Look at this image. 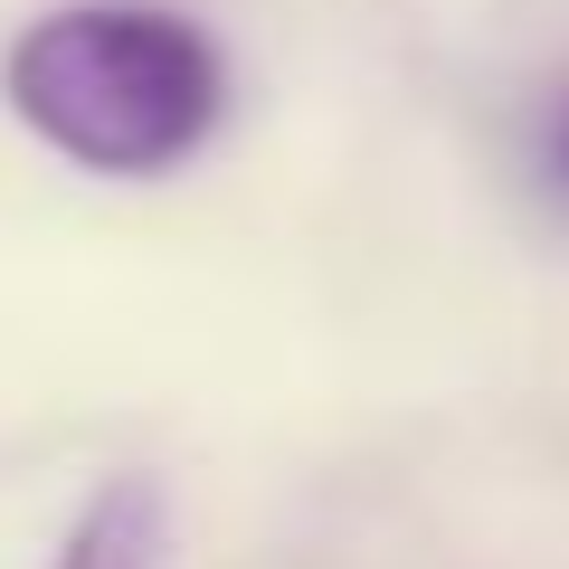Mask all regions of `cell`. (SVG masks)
Returning <instances> with one entry per match:
<instances>
[{
    "instance_id": "1",
    "label": "cell",
    "mask_w": 569,
    "mask_h": 569,
    "mask_svg": "<svg viewBox=\"0 0 569 569\" xmlns=\"http://www.w3.org/2000/svg\"><path fill=\"white\" fill-rule=\"evenodd\" d=\"M0 96L58 162L96 181H162L219 133L228 58L162 0H58L0 48Z\"/></svg>"
},
{
    "instance_id": "2",
    "label": "cell",
    "mask_w": 569,
    "mask_h": 569,
    "mask_svg": "<svg viewBox=\"0 0 569 569\" xmlns=\"http://www.w3.org/2000/svg\"><path fill=\"white\" fill-rule=\"evenodd\" d=\"M162 560H171V493L142 466L104 475L58 541V569H162Z\"/></svg>"
},
{
    "instance_id": "3",
    "label": "cell",
    "mask_w": 569,
    "mask_h": 569,
    "mask_svg": "<svg viewBox=\"0 0 569 569\" xmlns=\"http://www.w3.org/2000/svg\"><path fill=\"white\" fill-rule=\"evenodd\" d=\"M531 171H541V190L569 209V77L541 96V114H531Z\"/></svg>"
}]
</instances>
